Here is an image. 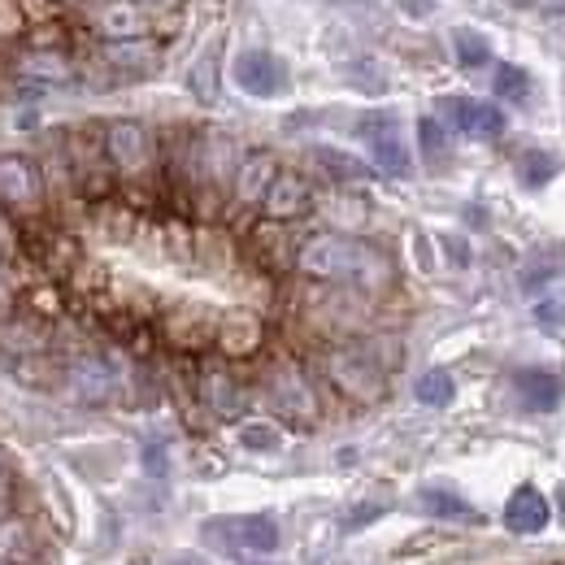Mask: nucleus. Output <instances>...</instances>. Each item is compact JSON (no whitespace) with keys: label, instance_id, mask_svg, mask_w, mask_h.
Masks as SVG:
<instances>
[{"label":"nucleus","instance_id":"f257e3e1","mask_svg":"<svg viewBox=\"0 0 565 565\" xmlns=\"http://www.w3.org/2000/svg\"><path fill=\"white\" fill-rule=\"evenodd\" d=\"M296 270H300L305 279H318V282H349V287L365 291V296L387 291L392 279H396L392 262H387L379 248L361 244L353 235H340V231L309 235V239L296 248Z\"/></svg>","mask_w":565,"mask_h":565},{"label":"nucleus","instance_id":"f03ea898","mask_svg":"<svg viewBox=\"0 0 565 565\" xmlns=\"http://www.w3.org/2000/svg\"><path fill=\"white\" fill-rule=\"evenodd\" d=\"M262 392L270 401V409L279 414L282 423L291 426H313L322 418V396L309 379V370L296 356H275L262 370Z\"/></svg>","mask_w":565,"mask_h":565},{"label":"nucleus","instance_id":"7ed1b4c3","mask_svg":"<svg viewBox=\"0 0 565 565\" xmlns=\"http://www.w3.org/2000/svg\"><path fill=\"white\" fill-rule=\"evenodd\" d=\"M18 248L31 266H40L49 279H74V270L87 262L83 244L74 239L66 226H57L49 213L18 222Z\"/></svg>","mask_w":565,"mask_h":565},{"label":"nucleus","instance_id":"20e7f679","mask_svg":"<svg viewBox=\"0 0 565 565\" xmlns=\"http://www.w3.org/2000/svg\"><path fill=\"white\" fill-rule=\"evenodd\" d=\"M322 374L353 405H374V401L387 396V370L374 361L370 349H361V344H335V349H327L322 353Z\"/></svg>","mask_w":565,"mask_h":565},{"label":"nucleus","instance_id":"39448f33","mask_svg":"<svg viewBox=\"0 0 565 565\" xmlns=\"http://www.w3.org/2000/svg\"><path fill=\"white\" fill-rule=\"evenodd\" d=\"M49 205V183L40 166L22 152H0V210L18 222L40 217Z\"/></svg>","mask_w":565,"mask_h":565},{"label":"nucleus","instance_id":"423d86ee","mask_svg":"<svg viewBox=\"0 0 565 565\" xmlns=\"http://www.w3.org/2000/svg\"><path fill=\"white\" fill-rule=\"evenodd\" d=\"M105 157L118 179H143L157 161V140L136 118H118L105 127Z\"/></svg>","mask_w":565,"mask_h":565},{"label":"nucleus","instance_id":"0eeeda50","mask_svg":"<svg viewBox=\"0 0 565 565\" xmlns=\"http://www.w3.org/2000/svg\"><path fill=\"white\" fill-rule=\"evenodd\" d=\"M157 335L174 349V353H205L217 340V313H210L205 305H170L157 322Z\"/></svg>","mask_w":565,"mask_h":565},{"label":"nucleus","instance_id":"6e6552de","mask_svg":"<svg viewBox=\"0 0 565 565\" xmlns=\"http://www.w3.org/2000/svg\"><path fill=\"white\" fill-rule=\"evenodd\" d=\"M205 540L217 548H244V553H275L279 548V522L270 513H239L205 522Z\"/></svg>","mask_w":565,"mask_h":565},{"label":"nucleus","instance_id":"1a4fd4ad","mask_svg":"<svg viewBox=\"0 0 565 565\" xmlns=\"http://www.w3.org/2000/svg\"><path fill=\"white\" fill-rule=\"evenodd\" d=\"M62 387L71 392L78 405H109L118 396V370L96 353L66 356V379Z\"/></svg>","mask_w":565,"mask_h":565},{"label":"nucleus","instance_id":"9d476101","mask_svg":"<svg viewBox=\"0 0 565 565\" xmlns=\"http://www.w3.org/2000/svg\"><path fill=\"white\" fill-rule=\"evenodd\" d=\"M196 401L210 409L213 418L235 423L248 409V387L235 379L231 365H201L196 370Z\"/></svg>","mask_w":565,"mask_h":565},{"label":"nucleus","instance_id":"9b49d317","mask_svg":"<svg viewBox=\"0 0 565 565\" xmlns=\"http://www.w3.org/2000/svg\"><path fill=\"white\" fill-rule=\"evenodd\" d=\"M213 349L222 353V361H248L266 349V322L253 309H231L217 313V340Z\"/></svg>","mask_w":565,"mask_h":565},{"label":"nucleus","instance_id":"f8f14e48","mask_svg":"<svg viewBox=\"0 0 565 565\" xmlns=\"http://www.w3.org/2000/svg\"><path fill=\"white\" fill-rule=\"evenodd\" d=\"M356 131H361V140H365L370 157H374V166H379L383 174H396V179L409 174V148H405V140H401V127H396L392 114H370Z\"/></svg>","mask_w":565,"mask_h":565},{"label":"nucleus","instance_id":"ddd939ff","mask_svg":"<svg viewBox=\"0 0 565 565\" xmlns=\"http://www.w3.org/2000/svg\"><path fill=\"white\" fill-rule=\"evenodd\" d=\"M53 349V322L35 318V313H0V353L22 361V356H40Z\"/></svg>","mask_w":565,"mask_h":565},{"label":"nucleus","instance_id":"4468645a","mask_svg":"<svg viewBox=\"0 0 565 565\" xmlns=\"http://www.w3.org/2000/svg\"><path fill=\"white\" fill-rule=\"evenodd\" d=\"M313 205H318L313 183H309L300 170H279L275 188H270L266 201H262V213H266V222H282V226H287V222L313 213Z\"/></svg>","mask_w":565,"mask_h":565},{"label":"nucleus","instance_id":"2eb2a0df","mask_svg":"<svg viewBox=\"0 0 565 565\" xmlns=\"http://www.w3.org/2000/svg\"><path fill=\"white\" fill-rule=\"evenodd\" d=\"M235 83L257 96V100H270V96H282L287 92V66H282L275 53L266 49H248L235 57Z\"/></svg>","mask_w":565,"mask_h":565},{"label":"nucleus","instance_id":"dca6fc26","mask_svg":"<svg viewBox=\"0 0 565 565\" xmlns=\"http://www.w3.org/2000/svg\"><path fill=\"white\" fill-rule=\"evenodd\" d=\"M439 114L448 118L452 131L475 136V140H500L504 136V114L488 100H466V96H448L439 100Z\"/></svg>","mask_w":565,"mask_h":565},{"label":"nucleus","instance_id":"f3484780","mask_svg":"<svg viewBox=\"0 0 565 565\" xmlns=\"http://www.w3.org/2000/svg\"><path fill=\"white\" fill-rule=\"evenodd\" d=\"M279 170L282 166H279V157H275V152H266V148L244 152V157H239V166H235V179H231L235 201H239V205H262V201H266V192L275 188Z\"/></svg>","mask_w":565,"mask_h":565},{"label":"nucleus","instance_id":"a211bd4d","mask_svg":"<svg viewBox=\"0 0 565 565\" xmlns=\"http://www.w3.org/2000/svg\"><path fill=\"white\" fill-rule=\"evenodd\" d=\"M296 239H291V231L282 226V222H257L253 231H248V253H253V262L262 266V270H270V275H282V270H296Z\"/></svg>","mask_w":565,"mask_h":565},{"label":"nucleus","instance_id":"6ab92c4d","mask_svg":"<svg viewBox=\"0 0 565 565\" xmlns=\"http://www.w3.org/2000/svg\"><path fill=\"white\" fill-rule=\"evenodd\" d=\"M548 522H553V504L535 492V488H518V492L509 495V504H504V526H509L513 535H540Z\"/></svg>","mask_w":565,"mask_h":565},{"label":"nucleus","instance_id":"aec40b11","mask_svg":"<svg viewBox=\"0 0 565 565\" xmlns=\"http://www.w3.org/2000/svg\"><path fill=\"white\" fill-rule=\"evenodd\" d=\"M96 31H100L109 44L143 40V31H148V13H143L136 0H109V4L96 13Z\"/></svg>","mask_w":565,"mask_h":565},{"label":"nucleus","instance_id":"412c9836","mask_svg":"<svg viewBox=\"0 0 565 565\" xmlns=\"http://www.w3.org/2000/svg\"><path fill=\"white\" fill-rule=\"evenodd\" d=\"M100 62L118 74V78H143V74L157 71V44H148V40L105 44V49H100Z\"/></svg>","mask_w":565,"mask_h":565},{"label":"nucleus","instance_id":"4be33fe9","mask_svg":"<svg viewBox=\"0 0 565 565\" xmlns=\"http://www.w3.org/2000/svg\"><path fill=\"white\" fill-rule=\"evenodd\" d=\"M513 392H518L522 405L535 409V414H548V409L562 405V379L548 374V370H518V374H513Z\"/></svg>","mask_w":565,"mask_h":565},{"label":"nucleus","instance_id":"5701e85b","mask_svg":"<svg viewBox=\"0 0 565 565\" xmlns=\"http://www.w3.org/2000/svg\"><path fill=\"white\" fill-rule=\"evenodd\" d=\"M40 557V540L31 531V522L22 513L13 518H0V562L9 565H31Z\"/></svg>","mask_w":565,"mask_h":565},{"label":"nucleus","instance_id":"b1692460","mask_svg":"<svg viewBox=\"0 0 565 565\" xmlns=\"http://www.w3.org/2000/svg\"><path fill=\"white\" fill-rule=\"evenodd\" d=\"M13 74L26 78V83H66L74 78V66L66 53H44V49H31L26 57L13 62Z\"/></svg>","mask_w":565,"mask_h":565},{"label":"nucleus","instance_id":"393cba45","mask_svg":"<svg viewBox=\"0 0 565 565\" xmlns=\"http://www.w3.org/2000/svg\"><path fill=\"white\" fill-rule=\"evenodd\" d=\"M13 379H18L22 387L49 392V387H57V383L66 379V361H57V356H49V353L22 356V361H13Z\"/></svg>","mask_w":565,"mask_h":565},{"label":"nucleus","instance_id":"a878e982","mask_svg":"<svg viewBox=\"0 0 565 565\" xmlns=\"http://www.w3.org/2000/svg\"><path fill=\"white\" fill-rule=\"evenodd\" d=\"M418 500H423V509L430 513V518H448V522H483L479 509H470L461 495H452V492H435V488H426Z\"/></svg>","mask_w":565,"mask_h":565},{"label":"nucleus","instance_id":"bb28decb","mask_svg":"<svg viewBox=\"0 0 565 565\" xmlns=\"http://www.w3.org/2000/svg\"><path fill=\"white\" fill-rule=\"evenodd\" d=\"M313 157H318V166H322L331 179H340V183H361V179H370V174H374L365 161H356V157L340 152V148H318Z\"/></svg>","mask_w":565,"mask_h":565},{"label":"nucleus","instance_id":"cd10ccee","mask_svg":"<svg viewBox=\"0 0 565 565\" xmlns=\"http://www.w3.org/2000/svg\"><path fill=\"white\" fill-rule=\"evenodd\" d=\"M22 309L35 313V318H44V322H53V318L66 313V300H62V291L53 282H35V287L22 291Z\"/></svg>","mask_w":565,"mask_h":565},{"label":"nucleus","instance_id":"c85d7f7f","mask_svg":"<svg viewBox=\"0 0 565 565\" xmlns=\"http://www.w3.org/2000/svg\"><path fill=\"white\" fill-rule=\"evenodd\" d=\"M414 392H418V401H423V405H430V409H444V405H452L457 383H452V374H448V370H426Z\"/></svg>","mask_w":565,"mask_h":565},{"label":"nucleus","instance_id":"c756f323","mask_svg":"<svg viewBox=\"0 0 565 565\" xmlns=\"http://www.w3.org/2000/svg\"><path fill=\"white\" fill-rule=\"evenodd\" d=\"M452 44H457V62L466 66V71H479V66H488L492 62V44L479 35V31H452Z\"/></svg>","mask_w":565,"mask_h":565},{"label":"nucleus","instance_id":"7c9ffc66","mask_svg":"<svg viewBox=\"0 0 565 565\" xmlns=\"http://www.w3.org/2000/svg\"><path fill=\"white\" fill-rule=\"evenodd\" d=\"M518 174H522V183H526V188H544V183L557 174V161H553L548 152L531 148V152H522V157H518Z\"/></svg>","mask_w":565,"mask_h":565},{"label":"nucleus","instance_id":"2f4dec72","mask_svg":"<svg viewBox=\"0 0 565 565\" xmlns=\"http://www.w3.org/2000/svg\"><path fill=\"white\" fill-rule=\"evenodd\" d=\"M192 92H196V100H205V105L217 100V53H205V57L192 66Z\"/></svg>","mask_w":565,"mask_h":565},{"label":"nucleus","instance_id":"473e14b6","mask_svg":"<svg viewBox=\"0 0 565 565\" xmlns=\"http://www.w3.org/2000/svg\"><path fill=\"white\" fill-rule=\"evenodd\" d=\"M495 96H504V100H526V96H531V74L522 71V66H500V71H495Z\"/></svg>","mask_w":565,"mask_h":565},{"label":"nucleus","instance_id":"72a5a7b5","mask_svg":"<svg viewBox=\"0 0 565 565\" xmlns=\"http://www.w3.org/2000/svg\"><path fill=\"white\" fill-rule=\"evenodd\" d=\"M239 444L253 448V452H275L282 444V435H279V426H270V423H248L239 430Z\"/></svg>","mask_w":565,"mask_h":565},{"label":"nucleus","instance_id":"f704fd0d","mask_svg":"<svg viewBox=\"0 0 565 565\" xmlns=\"http://www.w3.org/2000/svg\"><path fill=\"white\" fill-rule=\"evenodd\" d=\"M418 143H423L426 157H444L448 152V131L439 127V118H423L418 122Z\"/></svg>","mask_w":565,"mask_h":565},{"label":"nucleus","instance_id":"c9c22d12","mask_svg":"<svg viewBox=\"0 0 565 565\" xmlns=\"http://www.w3.org/2000/svg\"><path fill=\"white\" fill-rule=\"evenodd\" d=\"M535 322L544 331H565V296H548L535 305Z\"/></svg>","mask_w":565,"mask_h":565},{"label":"nucleus","instance_id":"e433bc0d","mask_svg":"<svg viewBox=\"0 0 565 565\" xmlns=\"http://www.w3.org/2000/svg\"><path fill=\"white\" fill-rule=\"evenodd\" d=\"M22 35V4L18 0H0V40Z\"/></svg>","mask_w":565,"mask_h":565},{"label":"nucleus","instance_id":"4c0bfd02","mask_svg":"<svg viewBox=\"0 0 565 565\" xmlns=\"http://www.w3.org/2000/svg\"><path fill=\"white\" fill-rule=\"evenodd\" d=\"M143 466H148V475H166V466H170L166 461V448L161 444H148L143 448Z\"/></svg>","mask_w":565,"mask_h":565},{"label":"nucleus","instance_id":"58836bf2","mask_svg":"<svg viewBox=\"0 0 565 565\" xmlns=\"http://www.w3.org/2000/svg\"><path fill=\"white\" fill-rule=\"evenodd\" d=\"M379 513H383L379 504H356V513H349V518H344V531H356V526H365V522H374Z\"/></svg>","mask_w":565,"mask_h":565},{"label":"nucleus","instance_id":"ea45409f","mask_svg":"<svg viewBox=\"0 0 565 565\" xmlns=\"http://www.w3.org/2000/svg\"><path fill=\"white\" fill-rule=\"evenodd\" d=\"M13 509H18V483L0 479V518H13Z\"/></svg>","mask_w":565,"mask_h":565},{"label":"nucleus","instance_id":"a19ab883","mask_svg":"<svg viewBox=\"0 0 565 565\" xmlns=\"http://www.w3.org/2000/svg\"><path fill=\"white\" fill-rule=\"evenodd\" d=\"M444 248L452 253V262H457V266H466V262H470V248H466L457 235H444Z\"/></svg>","mask_w":565,"mask_h":565},{"label":"nucleus","instance_id":"79ce46f5","mask_svg":"<svg viewBox=\"0 0 565 565\" xmlns=\"http://www.w3.org/2000/svg\"><path fill=\"white\" fill-rule=\"evenodd\" d=\"M13 300V282H9V266H4V257H0V309Z\"/></svg>","mask_w":565,"mask_h":565},{"label":"nucleus","instance_id":"37998d69","mask_svg":"<svg viewBox=\"0 0 565 565\" xmlns=\"http://www.w3.org/2000/svg\"><path fill=\"white\" fill-rule=\"evenodd\" d=\"M401 9H409L414 18H426V13L435 9V0H401Z\"/></svg>","mask_w":565,"mask_h":565},{"label":"nucleus","instance_id":"c03bdc74","mask_svg":"<svg viewBox=\"0 0 565 565\" xmlns=\"http://www.w3.org/2000/svg\"><path fill=\"white\" fill-rule=\"evenodd\" d=\"M0 479H9V452L0 448Z\"/></svg>","mask_w":565,"mask_h":565},{"label":"nucleus","instance_id":"a18cd8bd","mask_svg":"<svg viewBox=\"0 0 565 565\" xmlns=\"http://www.w3.org/2000/svg\"><path fill=\"white\" fill-rule=\"evenodd\" d=\"M557 509H562V522H565V492H557Z\"/></svg>","mask_w":565,"mask_h":565},{"label":"nucleus","instance_id":"49530a36","mask_svg":"<svg viewBox=\"0 0 565 565\" xmlns=\"http://www.w3.org/2000/svg\"><path fill=\"white\" fill-rule=\"evenodd\" d=\"M174 565H196V562H174Z\"/></svg>","mask_w":565,"mask_h":565},{"label":"nucleus","instance_id":"de8ad7c7","mask_svg":"<svg viewBox=\"0 0 565 565\" xmlns=\"http://www.w3.org/2000/svg\"><path fill=\"white\" fill-rule=\"evenodd\" d=\"M0 565H9V562H0Z\"/></svg>","mask_w":565,"mask_h":565}]
</instances>
